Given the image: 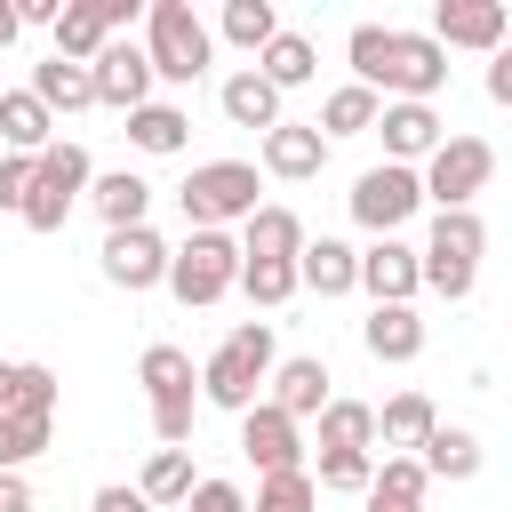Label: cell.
Here are the masks:
<instances>
[{
    "mask_svg": "<svg viewBox=\"0 0 512 512\" xmlns=\"http://www.w3.org/2000/svg\"><path fill=\"white\" fill-rule=\"evenodd\" d=\"M104 280L112 288H160L168 280V240L152 224H128V232H104Z\"/></svg>",
    "mask_w": 512,
    "mask_h": 512,
    "instance_id": "obj_11",
    "label": "cell"
},
{
    "mask_svg": "<svg viewBox=\"0 0 512 512\" xmlns=\"http://www.w3.org/2000/svg\"><path fill=\"white\" fill-rule=\"evenodd\" d=\"M424 488H432V472L416 456H384V472L368 480V496H392V504H424Z\"/></svg>",
    "mask_w": 512,
    "mask_h": 512,
    "instance_id": "obj_37",
    "label": "cell"
},
{
    "mask_svg": "<svg viewBox=\"0 0 512 512\" xmlns=\"http://www.w3.org/2000/svg\"><path fill=\"white\" fill-rule=\"evenodd\" d=\"M360 288H368L376 304H408V296L424 288V272H416V248H400V240H376V248L360 256Z\"/></svg>",
    "mask_w": 512,
    "mask_h": 512,
    "instance_id": "obj_16",
    "label": "cell"
},
{
    "mask_svg": "<svg viewBox=\"0 0 512 512\" xmlns=\"http://www.w3.org/2000/svg\"><path fill=\"white\" fill-rule=\"evenodd\" d=\"M376 128H384V152H392L400 168L440 152V112H432V104H384V112H376Z\"/></svg>",
    "mask_w": 512,
    "mask_h": 512,
    "instance_id": "obj_15",
    "label": "cell"
},
{
    "mask_svg": "<svg viewBox=\"0 0 512 512\" xmlns=\"http://www.w3.org/2000/svg\"><path fill=\"white\" fill-rule=\"evenodd\" d=\"M144 56H152V80L192 88V80L208 72L216 40H208V24H200L184 0H152V16H144Z\"/></svg>",
    "mask_w": 512,
    "mask_h": 512,
    "instance_id": "obj_4",
    "label": "cell"
},
{
    "mask_svg": "<svg viewBox=\"0 0 512 512\" xmlns=\"http://www.w3.org/2000/svg\"><path fill=\"white\" fill-rule=\"evenodd\" d=\"M360 344H368V360H416L424 352V320L408 304H376L368 328H360Z\"/></svg>",
    "mask_w": 512,
    "mask_h": 512,
    "instance_id": "obj_22",
    "label": "cell"
},
{
    "mask_svg": "<svg viewBox=\"0 0 512 512\" xmlns=\"http://www.w3.org/2000/svg\"><path fill=\"white\" fill-rule=\"evenodd\" d=\"M504 32H512V8L504 0H440L432 8V40L440 48H504Z\"/></svg>",
    "mask_w": 512,
    "mask_h": 512,
    "instance_id": "obj_12",
    "label": "cell"
},
{
    "mask_svg": "<svg viewBox=\"0 0 512 512\" xmlns=\"http://www.w3.org/2000/svg\"><path fill=\"white\" fill-rule=\"evenodd\" d=\"M96 512H152L144 488H96Z\"/></svg>",
    "mask_w": 512,
    "mask_h": 512,
    "instance_id": "obj_44",
    "label": "cell"
},
{
    "mask_svg": "<svg viewBox=\"0 0 512 512\" xmlns=\"http://www.w3.org/2000/svg\"><path fill=\"white\" fill-rule=\"evenodd\" d=\"M144 208H152V184L144 176H96V216L112 224V232H128V224H144Z\"/></svg>",
    "mask_w": 512,
    "mask_h": 512,
    "instance_id": "obj_27",
    "label": "cell"
},
{
    "mask_svg": "<svg viewBox=\"0 0 512 512\" xmlns=\"http://www.w3.org/2000/svg\"><path fill=\"white\" fill-rule=\"evenodd\" d=\"M320 136H360V128H376V96L352 80V88H336L328 104H320V120H312Z\"/></svg>",
    "mask_w": 512,
    "mask_h": 512,
    "instance_id": "obj_33",
    "label": "cell"
},
{
    "mask_svg": "<svg viewBox=\"0 0 512 512\" xmlns=\"http://www.w3.org/2000/svg\"><path fill=\"white\" fill-rule=\"evenodd\" d=\"M32 96H40L48 112H80V104H96V72L48 56V64H32Z\"/></svg>",
    "mask_w": 512,
    "mask_h": 512,
    "instance_id": "obj_24",
    "label": "cell"
},
{
    "mask_svg": "<svg viewBox=\"0 0 512 512\" xmlns=\"http://www.w3.org/2000/svg\"><path fill=\"white\" fill-rule=\"evenodd\" d=\"M264 376H272V320H248V328H232V336L208 352L200 392H208L216 408L248 416V408H256V392H264Z\"/></svg>",
    "mask_w": 512,
    "mask_h": 512,
    "instance_id": "obj_2",
    "label": "cell"
},
{
    "mask_svg": "<svg viewBox=\"0 0 512 512\" xmlns=\"http://www.w3.org/2000/svg\"><path fill=\"white\" fill-rule=\"evenodd\" d=\"M184 128H192V120H184L176 104H136V112H128V144H136V152H184Z\"/></svg>",
    "mask_w": 512,
    "mask_h": 512,
    "instance_id": "obj_30",
    "label": "cell"
},
{
    "mask_svg": "<svg viewBox=\"0 0 512 512\" xmlns=\"http://www.w3.org/2000/svg\"><path fill=\"white\" fill-rule=\"evenodd\" d=\"M480 248H488V224H480L472 208H440V216H432V240L416 248L424 288H440L448 304H464V296H472V272H480Z\"/></svg>",
    "mask_w": 512,
    "mask_h": 512,
    "instance_id": "obj_3",
    "label": "cell"
},
{
    "mask_svg": "<svg viewBox=\"0 0 512 512\" xmlns=\"http://www.w3.org/2000/svg\"><path fill=\"white\" fill-rule=\"evenodd\" d=\"M8 408H16V368L0 360V416H8Z\"/></svg>",
    "mask_w": 512,
    "mask_h": 512,
    "instance_id": "obj_48",
    "label": "cell"
},
{
    "mask_svg": "<svg viewBox=\"0 0 512 512\" xmlns=\"http://www.w3.org/2000/svg\"><path fill=\"white\" fill-rule=\"evenodd\" d=\"M184 504H192V512H248V496H240L232 480H192Z\"/></svg>",
    "mask_w": 512,
    "mask_h": 512,
    "instance_id": "obj_43",
    "label": "cell"
},
{
    "mask_svg": "<svg viewBox=\"0 0 512 512\" xmlns=\"http://www.w3.org/2000/svg\"><path fill=\"white\" fill-rule=\"evenodd\" d=\"M136 376H144V392H152V432H160L168 448H184V440H192V384H200V376H192V352L152 344Z\"/></svg>",
    "mask_w": 512,
    "mask_h": 512,
    "instance_id": "obj_7",
    "label": "cell"
},
{
    "mask_svg": "<svg viewBox=\"0 0 512 512\" xmlns=\"http://www.w3.org/2000/svg\"><path fill=\"white\" fill-rule=\"evenodd\" d=\"M240 448H248V464H256V472H296V456H304L296 416H280L272 400H256V408L240 416Z\"/></svg>",
    "mask_w": 512,
    "mask_h": 512,
    "instance_id": "obj_14",
    "label": "cell"
},
{
    "mask_svg": "<svg viewBox=\"0 0 512 512\" xmlns=\"http://www.w3.org/2000/svg\"><path fill=\"white\" fill-rule=\"evenodd\" d=\"M416 208H424V176H416V168H400V160H384V168H368V176L352 184V216H360L376 240H392Z\"/></svg>",
    "mask_w": 512,
    "mask_h": 512,
    "instance_id": "obj_8",
    "label": "cell"
},
{
    "mask_svg": "<svg viewBox=\"0 0 512 512\" xmlns=\"http://www.w3.org/2000/svg\"><path fill=\"white\" fill-rule=\"evenodd\" d=\"M256 192H264V184H256V168H248V160H208V168H192V176H184V192H176V200H184V224H192V232H224L232 216L248 224V216L264 208Z\"/></svg>",
    "mask_w": 512,
    "mask_h": 512,
    "instance_id": "obj_5",
    "label": "cell"
},
{
    "mask_svg": "<svg viewBox=\"0 0 512 512\" xmlns=\"http://www.w3.org/2000/svg\"><path fill=\"white\" fill-rule=\"evenodd\" d=\"M272 32H280V16H272V0H224V40L232 48H272Z\"/></svg>",
    "mask_w": 512,
    "mask_h": 512,
    "instance_id": "obj_32",
    "label": "cell"
},
{
    "mask_svg": "<svg viewBox=\"0 0 512 512\" xmlns=\"http://www.w3.org/2000/svg\"><path fill=\"white\" fill-rule=\"evenodd\" d=\"M72 200H80V192H64V184H40V176H32V200H24V224H32V232H64V216H72Z\"/></svg>",
    "mask_w": 512,
    "mask_h": 512,
    "instance_id": "obj_39",
    "label": "cell"
},
{
    "mask_svg": "<svg viewBox=\"0 0 512 512\" xmlns=\"http://www.w3.org/2000/svg\"><path fill=\"white\" fill-rule=\"evenodd\" d=\"M496 176V152L480 136H440V152L424 160V200L440 208H472V192Z\"/></svg>",
    "mask_w": 512,
    "mask_h": 512,
    "instance_id": "obj_9",
    "label": "cell"
},
{
    "mask_svg": "<svg viewBox=\"0 0 512 512\" xmlns=\"http://www.w3.org/2000/svg\"><path fill=\"white\" fill-rule=\"evenodd\" d=\"M0 512H32V488H24V472H0Z\"/></svg>",
    "mask_w": 512,
    "mask_h": 512,
    "instance_id": "obj_46",
    "label": "cell"
},
{
    "mask_svg": "<svg viewBox=\"0 0 512 512\" xmlns=\"http://www.w3.org/2000/svg\"><path fill=\"white\" fill-rule=\"evenodd\" d=\"M376 472H368V456H352V448H336V456H320V488H368Z\"/></svg>",
    "mask_w": 512,
    "mask_h": 512,
    "instance_id": "obj_41",
    "label": "cell"
},
{
    "mask_svg": "<svg viewBox=\"0 0 512 512\" xmlns=\"http://www.w3.org/2000/svg\"><path fill=\"white\" fill-rule=\"evenodd\" d=\"M168 288H176V304H216L224 288H240V240L192 232L184 248H168Z\"/></svg>",
    "mask_w": 512,
    "mask_h": 512,
    "instance_id": "obj_6",
    "label": "cell"
},
{
    "mask_svg": "<svg viewBox=\"0 0 512 512\" xmlns=\"http://www.w3.org/2000/svg\"><path fill=\"white\" fill-rule=\"evenodd\" d=\"M0 144H8V152H24V160H40V152L56 144V112H48L32 88L0 96Z\"/></svg>",
    "mask_w": 512,
    "mask_h": 512,
    "instance_id": "obj_17",
    "label": "cell"
},
{
    "mask_svg": "<svg viewBox=\"0 0 512 512\" xmlns=\"http://www.w3.org/2000/svg\"><path fill=\"white\" fill-rule=\"evenodd\" d=\"M184 496H192V456L184 448H160L144 464V504H184Z\"/></svg>",
    "mask_w": 512,
    "mask_h": 512,
    "instance_id": "obj_34",
    "label": "cell"
},
{
    "mask_svg": "<svg viewBox=\"0 0 512 512\" xmlns=\"http://www.w3.org/2000/svg\"><path fill=\"white\" fill-rule=\"evenodd\" d=\"M432 400L424 392H400V400H384V416H376V432H384V448H424L432 440Z\"/></svg>",
    "mask_w": 512,
    "mask_h": 512,
    "instance_id": "obj_28",
    "label": "cell"
},
{
    "mask_svg": "<svg viewBox=\"0 0 512 512\" xmlns=\"http://www.w3.org/2000/svg\"><path fill=\"white\" fill-rule=\"evenodd\" d=\"M240 256L296 264V256H304V224H296V208H256V216H248V232H240Z\"/></svg>",
    "mask_w": 512,
    "mask_h": 512,
    "instance_id": "obj_21",
    "label": "cell"
},
{
    "mask_svg": "<svg viewBox=\"0 0 512 512\" xmlns=\"http://www.w3.org/2000/svg\"><path fill=\"white\" fill-rule=\"evenodd\" d=\"M256 72H264L272 88H304V80H312V40H304V32H272V48L256 56Z\"/></svg>",
    "mask_w": 512,
    "mask_h": 512,
    "instance_id": "obj_31",
    "label": "cell"
},
{
    "mask_svg": "<svg viewBox=\"0 0 512 512\" xmlns=\"http://www.w3.org/2000/svg\"><path fill=\"white\" fill-rule=\"evenodd\" d=\"M432 480H472L480 472V440L464 432V424H432V440H424V456H416Z\"/></svg>",
    "mask_w": 512,
    "mask_h": 512,
    "instance_id": "obj_25",
    "label": "cell"
},
{
    "mask_svg": "<svg viewBox=\"0 0 512 512\" xmlns=\"http://www.w3.org/2000/svg\"><path fill=\"white\" fill-rule=\"evenodd\" d=\"M240 288H248V304H288V296H296V264L240 256Z\"/></svg>",
    "mask_w": 512,
    "mask_h": 512,
    "instance_id": "obj_36",
    "label": "cell"
},
{
    "mask_svg": "<svg viewBox=\"0 0 512 512\" xmlns=\"http://www.w3.org/2000/svg\"><path fill=\"white\" fill-rule=\"evenodd\" d=\"M224 120H232V128H264V136H272V128H280V88H272L256 64H248V72H232V80H224Z\"/></svg>",
    "mask_w": 512,
    "mask_h": 512,
    "instance_id": "obj_20",
    "label": "cell"
},
{
    "mask_svg": "<svg viewBox=\"0 0 512 512\" xmlns=\"http://www.w3.org/2000/svg\"><path fill=\"white\" fill-rule=\"evenodd\" d=\"M488 96H496V104H512V48H496V56H488Z\"/></svg>",
    "mask_w": 512,
    "mask_h": 512,
    "instance_id": "obj_45",
    "label": "cell"
},
{
    "mask_svg": "<svg viewBox=\"0 0 512 512\" xmlns=\"http://www.w3.org/2000/svg\"><path fill=\"white\" fill-rule=\"evenodd\" d=\"M88 72H96V104H112V112L152 104V56H144L136 40H104V56H96Z\"/></svg>",
    "mask_w": 512,
    "mask_h": 512,
    "instance_id": "obj_13",
    "label": "cell"
},
{
    "mask_svg": "<svg viewBox=\"0 0 512 512\" xmlns=\"http://www.w3.org/2000/svg\"><path fill=\"white\" fill-rule=\"evenodd\" d=\"M128 16H136V0H64V16H56V56H64V64H96L104 40H120Z\"/></svg>",
    "mask_w": 512,
    "mask_h": 512,
    "instance_id": "obj_10",
    "label": "cell"
},
{
    "mask_svg": "<svg viewBox=\"0 0 512 512\" xmlns=\"http://www.w3.org/2000/svg\"><path fill=\"white\" fill-rule=\"evenodd\" d=\"M248 512H320V496H312V472L296 464V472H264V488H256V504Z\"/></svg>",
    "mask_w": 512,
    "mask_h": 512,
    "instance_id": "obj_35",
    "label": "cell"
},
{
    "mask_svg": "<svg viewBox=\"0 0 512 512\" xmlns=\"http://www.w3.org/2000/svg\"><path fill=\"white\" fill-rule=\"evenodd\" d=\"M272 408L296 416V424L320 416V408H328V368H320V360H280V368H272Z\"/></svg>",
    "mask_w": 512,
    "mask_h": 512,
    "instance_id": "obj_23",
    "label": "cell"
},
{
    "mask_svg": "<svg viewBox=\"0 0 512 512\" xmlns=\"http://www.w3.org/2000/svg\"><path fill=\"white\" fill-rule=\"evenodd\" d=\"M16 408H32V416H56V368H40V360H16Z\"/></svg>",
    "mask_w": 512,
    "mask_h": 512,
    "instance_id": "obj_40",
    "label": "cell"
},
{
    "mask_svg": "<svg viewBox=\"0 0 512 512\" xmlns=\"http://www.w3.org/2000/svg\"><path fill=\"white\" fill-rule=\"evenodd\" d=\"M32 176H40V184H64V192H88V152H80V144H48V152L32 160Z\"/></svg>",
    "mask_w": 512,
    "mask_h": 512,
    "instance_id": "obj_38",
    "label": "cell"
},
{
    "mask_svg": "<svg viewBox=\"0 0 512 512\" xmlns=\"http://www.w3.org/2000/svg\"><path fill=\"white\" fill-rule=\"evenodd\" d=\"M48 432H56V416H32V408H8L0 416V472H24L40 448H48Z\"/></svg>",
    "mask_w": 512,
    "mask_h": 512,
    "instance_id": "obj_29",
    "label": "cell"
},
{
    "mask_svg": "<svg viewBox=\"0 0 512 512\" xmlns=\"http://www.w3.org/2000/svg\"><path fill=\"white\" fill-rule=\"evenodd\" d=\"M16 32H24V24H16V0H0V48H8Z\"/></svg>",
    "mask_w": 512,
    "mask_h": 512,
    "instance_id": "obj_47",
    "label": "cell"
},
{
    "mask_svg": "<svg viewBox=\"0 0 512 512\" xmlns=\"http://www.w3.org/2000/svg\"><path fill=\"white\" fill-rule=\"evenodd\" d=\"M24 200H32V160L24 152H0V208L24 216Z\"/></svg>",
    "mask_w": 512,
    "mask_h": 512,
    "instance_id": "obj_42",
    "label": "cell"
},
{
    "mask_svg": "<svg viewBox=\"0 0 512 512\" xmlns=\"http://www.w3.org/2000/svg\"><path fill=\"white\" fill-rule=\"evenodd\" d=\"M368 440H376V408H360V400H328L320 408V456H336V448L368 456Z\"/></svg>",
    "mask_w": 512,
    "mask_h": 512,
    "instance_id": "obj_26",
    "label": "cell"
},
{
    "mask_svg": "<svg viewBox=\"0 0 512 512\" xmlns=\"http://www.w3.org/2000/svg\"><path fill=\"white\" fill-rule=\"evenodd\" d=\"M296 288H312V296H344V288H360V256H352L344 240H304V256H296Z\"/></svg>",
    "mask_w": 512,
    "mask_h": 512,
    "instance_id": "obj_19",
    "label": "cell"
},
{
    "mask_svg": "<svg viewBox=\"0 0 512 512\" xmlns=\"http://www.w3.org/2000/svg\"><path fill=\"white\" fill-rule=\"evenodd\" d=\"M368 512H416V504H392V496H368Z\"/></svg>",
    "mask_w": 512,
    "mask_h": 512,
    "instance_id": "obj_49",
    "label": "cell"
},
{
    "mask_svg": "<svg viewBox=\"0 0 512 512\" xmlns=\"http://www.w3.org/2000/svg\"><path fill=\"white\" fill-rule=\"evenodd\" d=\"M320 160H328V136H320V128H296V120H280V128L264 136V168H272V176H288V184L320 176Z\"/></svg>",
    "mask_w": 512,
    "mask_h": 512,
    "instance_id": "obj_18",
    "label": "cell"
},
{
    "mask_svg": "<svg viewBox=\"0 0 512 512\" xmlns=\"http://www.w3.org/2000/svg\"><path fill=\"white\" fill-rule=\"evenodd\" d=\"M344 56H352V72H360V88L376 96V88H392L400 104H424L440 80H448V48L432 40V32H392V24H352V40H344Z\"/></svg>",
    "mask_w": 512,
    "mask_h": 512,
    "instance_id": "obj_1",
    "label": "cell"
}]
</instances>
